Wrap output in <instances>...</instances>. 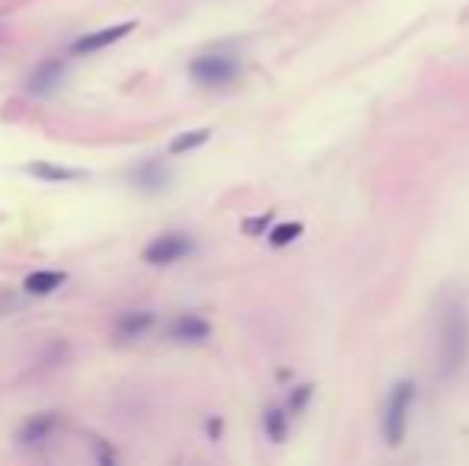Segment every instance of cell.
<instances>
[{
	"label": "cell",
	"mask_w": 469,
	"mask_h": 466,
	"mask_svg": "<svg viewBox=\"0 0 469 466\" xmlns=\"http://www.w3.org/2000/svg\"><path fill=\"white\" fill-rule=\"evenodd\" d=\"M310 393H313L310 386H297V393H294L291 402H287V412H297V409H303V402L310 400Z\"/></svg>",
	"instance_id": "2e32d148"
},
{
	"label": "cell",
	"mask_w": 469,
	"mask_h": 466,
	"mask_svg": "<svg viewBox=\"0 0 469 466\" xmlns=\"http://www.w3.org/2000/svg\"><path fill=\"white\" fill-rule=\"evenodd\" d=\"M61 77H64V65H61V61H45V65H38L36 71H32L30 93H36V96L52 93V90L61 83Z\"/></svg>",
	"instance_id": "52a82bcc"
},
{
	"label": "cell",
	"mask_w": 469,
	"mask_h": 466,
	"mask_svg": "<svg viewBox=\"0 0 469 466\" xmlns=\"http://www.w3.org/2000/svg\"><path fill=\"white\" fill-rule=\"evenodd\" d=\"M134 183L147 192H160V189H166L169 173L160 167V163H147V167H141L138 173H134Z\"/></svg>",
	"instance_id": "30bf717a"
},
{
	"label": "cell",
	"mask_w": 469,
	"mask_h": 466,
	"mask_svg": "<svg viewBox=\"0 0 469 466\" xmlns=\"http://www.w3.org/2000/svg\"><path fill=\"white\" fill-rule=\"evenodd\" d=\"M150 326H154V314L132 310V314H125L122 320H118L115 335L122 339V342H134V339H141L144 332H150Z\"/></svg>",
	"instance_id": "ba28073f"
},
{
	"label": "cell",
	"mask_w": 469,
	"mask_h": 466,
	"mask_svg": "<svg viewBox=\"0 0 469 466\" xmlns=\"http://www.w3.org/2000/svg\"><path fill=\"white\" fill-rule=\"evenodd\" d=\"M52 428H55V416H36L20 431V441L22 444H38V441H45V437L52 435Z\"/></svg>",
	"instance_id": "8fae6325"
},
{
	"label": "cell",
	"mask_w": 469,
	"mask_h": 466,
	"mask_svg": "<svg viewBox=\"0 0 469 466\" xmlns=\"http://www.w3.org/2000/svg\"><path fill=\"white\" fill-rule=\"evenodd\" d=\"M208 138H211V132H208V128H199V132H185V134H179V138L169 141V153L195 151V147H201Z\"/></svg>",
	"instance_id": "4fadbf2b"
},
{
	"label": "cell",
	"mask_w": 469,
	"mask_h": 466,
	"mask_svg": "<svg viewBox=\"0 0 469 466\" xmlns=\"http://www.w3.org/2000/svg\"><path fill=\"white\" fill-rule=\"evenodd\" d=\"M189 73L201 87H227L240 77V61L230 55H201L192 61Z\"/></svg>",
	"instance_id": "3957f363"
},
{
	"label": "cell",
	"mask_w": 469,
	"mask_h": 466,
	"mask_svg": "<svg viewBox=\"0 0 469 466\" xmlns=\"http://www.w3.org/2000/svg\"><path fill=\"white\" fill-rule=\"evenodd\" d=\"M208 335H211V326H208L201 316H179L173 326H169V339H176V342H189V345H195V342H205Z\"/></svg>",
	"instance_id": "8992f818"
},
{
	"label": "cell",
	"mask_w": 469,
	"mask_h": 466,
	"mask_svg": "<svg viewBox=\"0 0 469 466\" xmlns=\"http://www.w3.org/2000/svg\"><path fill=\"white\" fill-rule=\"evenodd\" d=\"M265 227H269V214H265V218H256V220H246V224H243V230L259 233V230H265Z\"/></svg>",
	"instance_id": "e0dca14e"
},
{
	"label": "cell",
	"mask_w": 469,
	"mask_h": 466,
	"mask_svg": "<svg viewBox=\"0 0 469 466\" xmlns=\"http://www.w3.org/2000/svg\"><path fill=\"white\" fill-rule=\"evenodd\" d=\"M415 402V384L399 380L387 396V409H383V441L389 447H399L409 428V409Z\"/></svg>",
	"instance_id": "7a4b0ae2"
},
{
	"label": "cell",
	"mask_w": 469,
	"mask_h": 466,
	"mask_svg": "<svg viewBox=\"0 0 469 466\" xmlns=\"http://www.w3.org/2000/svg\"><path fill=\"white\" fill-rule=\"evenodd\" d=\"M64 272H32L26 281H22V288H26V294H36V298H42V294H52L58 291L61 284H64Z\"/></svg>",
	"instance_id": "9c48e42d"
},
{
	"label": "cell",
	"mask_w": 469,
	"mask_h": 466,
	"mask_svg": "<svg viewBox=\"0 0 469 466\" xmlns=\"http://www.w3.org/2000/svg\"><path fill=\"white\" fill-rule=\"evenodd\" d=\"M469 355V320L460 304H448L440 320V374L454 377Z\"/></svg>",
	"instance_id": "6da1fadb"
},
{
	"label": "cell",
	"mask_w": 469,
	"mask_h": 466,
	"mask_svg": "<svg viewBox=\"0 0 469 466\" xmlns=\"http://www.w3.org/2000/svg\"><path fill=\"white\" fill-rule=\"evenodd\" d=\"M30 173L38 176V179H45V183H71V179H77V176H81V173H73V169L52 167V163H32Z\"/></svg>",
	"instance_id": "7c38bea8"
},
{
	"label": "cell",
	"mask_w": 469,
	"mask_h": 466,
	"mask_svg": "<svg viewBox=\"0 0 469 466\" xmlns=\"http://www.w3.org/2000/svg\"><path fill=\"white\" fill-rule=\"evenodd\" d=\"M265 435L271 441H285L287 437V412L285 409H269L265 412Z\"/></svg>",
	"instance_id": "5bb4252c"
},
{
	"label": "cell",
	"mask_w": 469,
	"mask_h": 466,
	"mask_svg": "<svg viewBox=\"0 0 469 466\" xmlns=\"http://www.w3.org/2000/svg\"><path fill=\"white\" fill-rule=\"evenodd\" d=\"M189 253H192V240L185 237V233H163V237H157V240L144 249V263L173 265Z\"/></svg>",
	"instance_id": "277c9868"
},
{
	"label": "cell",
	"mask_w": 469,
	"mask_h": 466,
	"mask_svg": "<svg viewBox=\"0 0 469 466\" xmlns=\"http://www.w3.org/2000/svg\"><path fill=\"white\" fill-rule=\"evenodd\" d=\"M134 26H138V22L128 20V22H122V26H109V30L90 32V36L77 39V42L71 45V51H73V55H90V51L109 48V45H115L118 39H125L128 32H134Z\"/></svg>",
	"instance_id": "5b68a950"
},
{
	"label": "cell",
	"mask_w": 469,
	"mask_h": 466,
	"mask_svg": "<svg viewBox=\"0 0 469 466\" xmlns=\"http://www.w3.org/2000/svg\"><path fill=\"white\" fill-rule=\"evenodd\" d=\"M301 233H303V224H297V220H294V224H281L269 233V243L271 246H287V243H294Z\"/></svg>",
	"instance_id": "9a60e30c"
}]
</instances>
